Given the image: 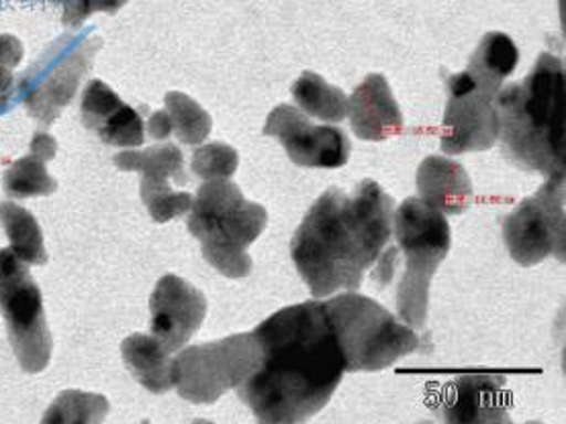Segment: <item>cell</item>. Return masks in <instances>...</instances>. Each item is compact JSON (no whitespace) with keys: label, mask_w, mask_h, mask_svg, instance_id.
Returning <instances> with one entry per match:
<instances>
[{"label":"cell","mask_w":566,"mask_h":424,"mask_svg":"<svg viewBox=\"0 0 566 424\" xmlns=\"http://www.w3.org/2000/svg\"><path fill=\"white\" fill-rule=\"evenodd\" d=\"M269 223V212L250 202L240 186L230 180H209L199 188L190 206V235L201 241L207 264L226 278L242 279L252 272L248 247L256 241Z\"/></svg>","instance_id":"cell-4"},{"label":"cell","mask_w":566,"mask_h":424,"mask_svg":"<svg viewBox=\"0 0 566 424\" xmlns=\"http://www.w3.org/2000/svg\"><path fill=\"white\" fill-rule=\"evenodd\" d=\"M352 131L363 141H387L403 131L401 108L382 74H368L348 98Z\"/></svg>","instance_id":"cell-17"},{"label":"cell","mask_w":566,"mask_h":424,"mask_svg":"<svg viewBox=\"0 0 566 424\" xmlns=\"http://www.w3.org/2000/svg\"><path fill=\"white\" fill-rule=\"evenodd\" d=\"M0 315L9 343L25 373H41L52 361L54 339L48 327L38 282L11 247L0 250Z\"/></svg>","instance_id":"cell-8"},{"label":"cell","mask_w":566,"mask_h":424,"mask_svg":"<svg viewBox=\"0 0 566 424\" xmlns=\"http://www.w3.org/2000/svg\"><path fill=\"white\" fill-rule=\"evenodd\" d=\"M82 125L113 147H142L146 144V125L139 110L127 105L103 80H91L82 93Z\"/></svg>","instance_id":"cell-15"},{"label":"cell","mask_w":566,"mask_h":424,"mask_svg":"<svg viewBox=\"0 0 566 424\" xmlns=\"http://www.w3.org/2000/svg\"><path fill=\"white\" fill-rule=\"evenodd\" d=\"M397 252L405 255V272L397 288V315L411 329H426L430 284L452 245L446 214L426 200L407 199L392 216Z\"/></svg>","instance_id":"cell-6"},{"label":"cell","mask_w":566,"mask_h":424,"mask_svg":"<svg viewBox=\"0 0 566 424\" xmlns=\"http://www.w3.org/2000/svg\"><path fill=\"white\" fill-rule=\"evenodd\" d=\"M240 156L233 147L223 141H213L207 146L197 147L190 161V170L202 180H231L238 170Z\"/></svg>","instance_id":"cell-26"},{"label":"cell","mask_w":566,"mask_h":424,"mask_svg":"<svg viewBox=\"0 0 566 424\" xmlns=\"http://www.w3.org/2000/svg\"><path fill=\"white\" fill-rule=\"evenodd\" d=\"M264 135L283 144L293 163L301 168L336 170L350 159V137L339 127L313 125L295 105H279L269 115Z\"/></svg>","instance_id":"cell-13"},{"label":"cell","mask_w":566,"mask_h":424,"mask_svg":"<svg viewBox=\"0 0 566 424\" xmlns=\"http://www.w3.org/2000/svg\"><path fill=\"white\" fill-rule=\"evenodd\" d=\"M148 135L158 139V141H166L172 135V123L166 110H156L148 120Z\"/></svg>","instance_id":"cell-29"},{"label":"cell","mask_w":566,"mask_h":424,"mask_svg":"<svg viewBox=\"0 0 566 424\" xmlns=\"http://www.w3.org/2000/svg\"><path fill=\"white\" fill-rule=\"evenodd\" d=\"M103 40L96 35H64L54 41L21 80L23 105L29 117L50 127L78 93L82 78L91 72Z\"/></svg>","instance_id":"cell-9"},{"label":"cell","mask_w":566,"mask_h":424,"mask_svg":"<svg viewBox=\"0 0 566 424\" xmlns=\"http://www.w3.org/2000/svg\"><path fill=\"white\" fill-rule=\"evenodd\" d=\"M113 163L123 172L142 173L139 194L146 204L149 216L156 223H170L176 216H182L192 206L190 192H178L170 182L187 184L189 176L185 172V156L175 144L127 149L119 151Z\"/></svg>","instance_id":"cell-11"},{"label":"cell","mask_w":566,"mask_h":424,"mask_svg":"<svg viewBox=\"0 0 566 424\" xmlns=\"http://www.w3.org/2000/svg\"><path fill=\"white\" fill-rule=\"evenodd\" d=\"M123 363L151 394H166L172 385V359L154 335L134 332L122 344Z\"/></svg>","instance_id":"cell-20"},{"label":"cell","mask_w":566,"mask_h":424,"mask_svg":"<svg viewBox=\"0 0 566 424\" xmlns=\"http://www.w3.org/2000/svg\"><path fill=\"white\" fill-rule=\"evenodd\" d=\"M291 93L307 117L324 123H342L348 117V96L315 72H303Z\"/></svg>","instance_id":"cell-22"},{"label":"cell","mask_w":566,"mask_h":424,"mask_svg":"<svg viewBox=\"0 0 566 424\" xmlns=\"http://www.w3.org/2000/svg\"><path fill=\"white\" fill-rule=\"evenodd\" d=\"M262 363L238 394L260 423L298 424L327 406L346 373L324 303L286 306L258 325Z\"/></svg>","instance_id":"cell-1"},{"label":"cell","mask_w":566,"mask_h":424,"mask_svg":"<svg viewBox=\"0 0 566 424\" xmlns=\"http://www.w3.org/2000/svg\"><path fill=\"white\" fill-rule=\"evenodd\" d=\"M448 103L440 146L448 156L486 151L500 139V120L491 96L481 93L467 72L446 76Z\"/></svg>","instance_id":"cell-12"},{"label":"cell","mask_w":566,"mask_h":424,"mask_svg":"<svg viewBox=\"0 0 566 424\" xmlns=\"http://www.w3.org/2000/svg\"><path fill=\"white\" fill-rule=\"evenodd\" d=\"M262 347L254 332H240L213 343L192 344L172 359L176 392L190 404H216L260 368Z\"/></svg>","instance_id":"cell-7"},{"label":"cell","mask_w":566,"mask_h":424,"mask_svg":"<svg viewBox=\"0 0 566 424\" xmlns=\"http://www.w3.org/2000/svg\"><path fill=\"white\" fill-rule=\"evenodd\" d=\"M64 4L62 23L74 29L81 26L93 13L115 14L122 11L127 0H54Z\"/></svg>","instance_id":"cell-28"},{"label":"cell","mask_w":566,"mask_h":424,"mask_svg":"<svg viewBox=\"0 0 566 424\" xmlns=\"http://www.w3.org/2000/svg\"><path fill=\"white\" fill-rule=\"evenodd\" d=\"M0 225L4 226V233L13 250L25 264H48L45 241L41 233L40 223L25 206L17 204L13 200L0 202Z\"/></svg>","instance_id":"cell-23"},{"label":"cell","mask_w":566,"mask_h":424,"mask_svg":"<svg viewBox=\"0 0 566 424\" xmlns=\"http://www.w3.org/2000/svg\"><path fill=\"white\" fill-rule=\"evenodd\" d=\"M520 62V52L512 38L500 31L485 33L479 47L471 55L469 67L464 70L471 76L474 86L481 93L495 98L503 82L512 76Z\"/></svg>","instance_id":"cell-21"},{"label":"cell","mask_w":566,"mask_h":424,"mask_svg":"<svg viewBox=\"0 0 566 424\" xmlns=\"http://www.w3.org/2000/svg\"><path fill=\"white\" fill-rule=\"evenodd\" d=\"M164 103L178 141L185 146H201L213 127L209 113L185 93H168Z\"/></svg>","instance_id":"cell-24"},{"label":"cell","mask_w":566,"mask_h":424,"mask_svg":"<svg viewBox=\"0 0 566 424\" xmlns=\"http://www.w3.org/2000/svg\"><path fill=\"white\" fill-rule=\"evenodd\" d=\"M565 178H548L503 221V241L515 264L532 267L554 255L565 262Z\"/></svg>","instance_id":"cell-10"},{"label":"cell","mask_w":566,"mask_h":424,"mask_svg":"<svg viewBox=\"0 0 566 424\" xmlns=\"http://www.w3.org/2000/svg\"><path fill=\"white\" fill-rule=\"evenodd\" d=\"M324 308L350 373L387 370L423 349L418 332L365 294H339L324 303Z\"/></svg>","instance_id":"cell-5"},{"label":"cell","mask_w":566,"mask_h":424,"mask_svg":"<svg viewBox=\"0 0 566 424\" xmlns=\"http://www.w3.org/2000/svg\"><path fill=\"white\" fill-rule=\"evenodd\" d=\"M416 180L421 200L442 214H462L474 199L469 172L454 159L442 156L423 159Z\"/></svg>","instance_id":"cell-18"},{"label":"cell","mask_w":566,"mask_h":424,"mask_svg":"<svg viewBox=\"0 0 566 424\" xmlns=\"http://www.w3.org/2000/svg\"><path fill=\"white\" fill-rule=\"evenodd\" d=\"M149 315L151 335L168 353H176L201 329L207 317V298L187 279L166 274L158 279L149 298Z\"/></svg>","instance_id":"cell-14"},{"label":"cell","mask_w":566,"mask_h":424,"mask_svg":"<svg viewBox=\"0 0 566 424\" xmlns=\"http://www.w3.org/2000/svg\"><path fill=\"white\" fill-rule=\"evenodd\" d=\"M23 43L14 35H0V115L7 113L17 93L13 67L23 60Z\"/></svg>","instance_id":"cell-27"},{"label":"cell","mask_w":566,"mask_h":424,"mask_svg":"<svg viewBox=\"0 0 566 424\" xmlns=\"http://www.w3.org/2000/svg\"><path fill=\"white\" fill-rule=\"evenodd\" d=\"M503 375H462L442 392L440 414L446 423H510Z\"/></svg>","instance_id":"cell-16"},{"label":"cell","mask_w":566,"mask_h":424,"mask_svg":"<svg viewBox=\"0 0 566 424\" xmlns=\"http://www.w3.org/2000/svg\"><path fill=\"white\" fill-rule=\"evenodd\" d=\"M503 156L527 172L565 178V62L539 53L526 80L510 84L493 100Z\"/></svg>","instance_id":"cell-3"},{"label":"cell","mask_w":566,"mask_h":424,"mask_svg":"<svg viewBox=\"0 0 566 424\" xmlns=\"http://www.w3.org/2000/svg\"><path fill=\"white\" fill-rule=\"evenodd\" d=\"M392 199L363 180L352 194L329 188L305 214L291 257L315 298L358 290L392 237Z\"/></svg>","instance_id":"cell-2"},{"label":"cell","mask_w":566,"mask_h":424,"mask_svg":"<svg viewBox=\"0 0 566 424\" xmlns=\"http://www.w3.org/2000/svg\"><path fill=\"white\" fill-rule=\"evenodd\" d=\"M108 412V400L101 394L67 390L55 398L43 416L48 423H103Z\"/></svg>","instance_id":"cell-25"},{"label":"cell","mask_w":566,"mask_h":424,"mask_svg":"<svg viewBox=\"0 0 566 424\" xmlns=\"http://www.w3.org/2000/svg\"><path fill=\"white\" fill-rule=\"evenodd\" d=\"M57 141L50 132L38 131L31 139L29 156L17 159L4 173L2 190L9 199L50 197L57 190L54 176L48 172V161L55 158Z\"/></svg>","instance_id":"cell-19"}]
</instances>
